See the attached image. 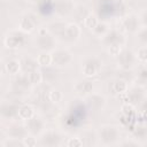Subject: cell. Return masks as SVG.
<instances>
[{
  "label": "cell",
  "instance_id": "cell-1",
  "mask_svg": "<svg viewBox=\"0 0 147 147\" xmlns=\"http://www.w3.org/2000/svg\"><path fill=\"white\" fill-rule=\"evenodd\" d=\"M36 46L42 52H49L55 49V37L52 36L47 29H40L39 36L36 40Z\"/></svg>",
  "mask_w": 147,
  "mask_h": 147
},
{
  "label": "cell",
  "instance_id": "cell-2",
  "mask_svg": "<svg viewBox=\"0 0 147 147\" xmlns=\"http://www.w3.org/2000/svg\"><path fill=\"white\" fill-rule=\"evenodd\" d=\"M141 22L139 20V16L134 14L125 15L121 18V28L123 31L127 33H136L141 28Z\"/></svg>",
  "mask_w": 147,
  "mask_h": 147
},
{
  "label": "cell",
  "instance_id": "cell-3",
  "mask_svg": "<svg viewBox=\"0 0 147 147\" xmlns=\"http://www.w3.org/2000/svg\"><path fill=\"white\" fill-rule=\"evenodd\" d=\"M125 94V102H129L133 106L140 105L141 102L145 101V87L141 85L133 86L132 88H127V91L124 93Z\"/></svg>",
  "mask_w": 147,
  "mask_h": 147
},
{
  "label": "cell",
  "instance_id": "cell-4",
  "mask_svg": "<svg viewBox=\"0 0 147 147\" xmlns=\"http://www.w3.org/2000/svg\"><path fill=\"white\" fill-rule=\"evenodd\" d=\"M99 138L102 140L103 144H114L119 138V131L116 126L105 125L99 130Z\"/></svg>",
  "mask_w": 147,
  "mask_h": 147
},
{
  "label": "cell",
  "instance_id": "cell-5",
  "mask_svg": "<svg viewBox=\"0 0 147 147\" xmlns=\"http://www.w3.org/2000/svg\"><path fill=\"white\" fill-rule=\"evenodd\" d=\"M52 55V63L56 67H65L72 61V54L65 49H54Z\"/></svg>",
  "mask_w": 147,
  "mask_h": 147
},
{
  "label": "cell",
  "instance_id": "cell-6",
  "mask_svg": "<svg viewBox=\"0 0 147 147\" xmlns=\"http://www.w3.org/2000/svg\"><path fill=\"white\" fill-rule=\"evenodd\" d=\"M118 65L123 69V70H129L131 68L134 67V64L137 63V59L133 52L131 51H122L118 55Z\"/></svg>",
  "mask_w": 147,
  "mask_h": 147
},
{
  "label": "cell",
  "instance_id": "cell-7",
  "mask_svg": "<svg viewBox=\"0 0 147 147\" xmlns=\"http://www.w3.org/2000/svg\"><path fill=\"white\" fill-rule=\"evenodd\" d=\"M100 69H101V62L96 57H88L85 60L83 64V74L86 77L95 76Z\"/></svg>",
  "mask_w": 147,
  "mask_h": 147
},
{
  "label": "cell",
  "instance_id": "cell-8",
  "mask_svg": "<svg viewBox=\"0 0 147 147\" xmlns=\"http://www.w3.org/2000/svg\"><path fill=\"white\" fill-rule=\"evenodd\" d=\"M44 126H45L44 121L40 117L36 116V115H33L32 117H30L29 119H26V124H25L26 131L29 133H31L32 136H36V134L41 133L42 130H44Z\"/></svg>",
  "mask_w": 147,
  "mask_h": 147
},
{
  "label": "cell",
  "instance_id": "cell-9",
  "mask_svg": "<svg viewBox=\"0 0 147 147\" xmlns=\"http://www.w3.org/2000/svg\"><path fill=\"white\" fill-rule=\"evenodd\" d=\"M102 42L105 46H110V45H114V44H119V45H124L125 44V38L124 36L116 31V30H109L103 37H102Z\"/></svg>",
  "mask_w": 147,
  "mask_h": 147
},
{
  "label": "cell",
  "instance_id": "cell-10",
  "mask_svg": "<svg viewBox=\"0 0 147 147\" xmlns=\"http://www.w3.org/2000/svg\"><path fill=\"white\" fill-rule=\"evenodd\" d=\"M75 10V5L71 0H56L54 2V11L60 16H67Z\"/></svg>",
  "mask_w": 147,
  "mask_h": 147
},
{
  "label": "cell",
  "instance_id": "cell-11",
  "mask_svg": "<svg viewBox=\"0 0 147 147\" xmlns=\"http://www.w3.org/2000/svg\"><path fill=\"white\" fill-rule=\"evenodd\" d=\"M24 44V34L18 31H11L5 39V45L8 48H17Z\"/></svg>",
  "mask_w": 147,
  "mask_h": 147
},
{
  "label": "cell",
  "instance_id": "cell-12",
  "mask_svg": "<svg viewBox=\"0 0 147 147\" xmlns=\"http://www.w3.org/2000/svg\"><path fill=\"white\" fill-rule=\"evenodd\" d=\"M82 30L76 23H69L65 25L64 32H63V39L68 41H76L80 37Z\"/></svg>",
  "mask_w": 147,
  "mask_h": 147
},
{
  "label": "cell",
  "instance_id": "cell-13",
  "mask_svg": "<svg viewBox=\"0 0 147 147\" xmlns=\"http://www.w3.org/2000/svg\"><path fill=\"white\" fill-rule=\"evenodd\" d=\"M18 107L13 103H2L0 106V115L5 118H13L14 116H17Z\"/></svg>",
  "mask_w": 147,
  "mask_h": 147
},
{
  "label": "cell",
  "instance_id": "cell-14",
  "mask_svg": "<svg viewBox=\"0 0 147 147\" xmlns=\"http://www.w3.org/2000/svg\"><path fill=\"white\" fill-rule=\"evenodd\" d=\"M93 90V84L88 80H83V82H78L75 85V91L77 94L85 96V95H90L92 93Z\"/></svg>",
  "mask_w": 147,
  "mask_h": 147
},
{
  "label": "cell",
  "instance_id": "cell-15",
  "mask_svg": "<svg viewBox=\"0 0 147 147\" xmlns=\"http://www.w3.org/2000/svg\"><path fill=\"white\" fill-rule=\"evenodd\" d=\"M60 136L54 132V131H47L46 133H44L41 141L42 145H48V146H54V145H59L60 144Z\"/></svg>",
  "mask_w": 147,
  "mask_h": 147
},
{
  "label": "cell",
  "instance_id": "cell-16",
  "mask_svg": "<svg viewBox=\"0 0 147 147\" xmlns=\"http://www.w3.org/2000/svg\"><path fill=\"white\" fill-rule=\"evenodd\" d=\"M34 21L31 18L30 15H25L23 16L21 20H20V23H18V26H20V30L23 31V32H31L33 29H34Z\"/></svg>",
  "mask_w": 147,
  "mask_h": 147
},
{
  "label": "cell",
  "instance_id": "cell-17",
  "mask_svg": "<svg viewBox=\"0 0 147 147\" xmlns=\"http://www.w3.org/2000/svg\"><path fill=\"white\" fill-rule=\"evenodd\" d=\"M8 134L11 137V139H17L18 140V138H22L23 139L28 134V131H26V127L25 126L14 125V126H11L8 130Z\"/></svg>",
  "mask_w": 147,
  "mask_h": 147
},
{
  "label": "cell",
  "instance_id": "cell-18",
  "mask_svg": "<svg viewBox=\"0 0 147 147\" xmlns=\"http://www.w3.org/2000/svg\"><path fill=\"white\" fill-rule=\"evenodd\" d=\"M65 25L63 22H54L52 24L48 25V29L47 31L52 34V36H59V37H62L63 36V32H64V29H65Z\"/></svg>",
  "mask_w": 147,
  "mask_h": 147
},
{
  "label": "cell",
  "instance_id": "cell-19",
  "mask_svg": "<svg viewBox=\"0 0 147 147\" xmlns=\"http://www.w3.org/2000/svg\"><path fill=\"white\" fill-rule=\"evenodd\" d=\"M88 105L91 106V108H94V109H100L105 106L106 103V99L100 95V94H92L90 95L88 98Z\"/></svg>",
  "mask_w": 147,
  "mask_h": 147
},
{
  "label": "cell",
  "instance_id": "cell-20",
  "mask_svg": "<svg viewBox=\"0 0 147 147\" xmlns=\"http://www.w3.org/2000/svg\"><path fill=\"white\" fill-rule=\"evenodd\" d=\"M20 62H21V61H20ZM37 67H38L37 60H33V59H31V57L24 59V60L21 62V69H23L24 74H29L30 71L38 69Z\"/></svg>",
  "mask_w": 147,
  "mask_h": 147
},
{
  "label": "cell",
  "instance_id": "cell-21",
  "mask_svg": "<svg viewBox=\"0 0 147 147\" xmlns=\"http://www.w3.org/2000/svg\"><path fill=\"white\" fill-rule=\"evenodd\" d=\"M34 115V111H33V108L31 106H22L21 108H18V113H17V116L21 118V119H29L30 117H32Z\"/></svg>",
  "mask_w": 147,
  "mask_h": 147
},
{
  "label": "cell",
  "instance_id": "cell-22",
  "mask_svg": "<svg viewBox=\"0 0 147 147\" xmlns=\"http://www.w3.org/2000/svg\"><path fill=\"white\" fill-rule=\"evenodd\" d=\"M129 86L126 84L125 80L123 79H117L113 83V91L114 93H117V94H122V93H125L127 91Z\"/></svg>",
  "mask_w": 147,
  "mask_h": 147
},
{
  "label": "cell",
  "instance_id": "cell-23",
  "mask_svg": "<svg viewBox=\"0 0 147 147\" xmlns=\"http://www.w3.org/2000/svg\"><path fill=\"white\" fill-rule=\"evenodd\" d=\"M109 31V26L105 22H98V24L92 29V32L98 37H103Z\"/></svg>",
  "mask_w": 147,
  "mask_h": 147
},
{
  "label": "cell",
  "instance_id": "cell-24",
  "mask_svg": "<svg viewBox=\"0 0 147 147\" xmlns=\"http://www.w3.org/2000/svg\"><path fill=\"white\" fill-rule=\"evenodd\" d=\"M37 63L41 67H47L52 63V55L48 52H41L38 56H37Z\"/></svg>",
  "mask_w": 147,
  "mask_h": 147
},
{
  "label": "cell",
  "instance_id": "cell-25",
  "mask_svg": "<svg viewBox=\"0 0 147 147\" xmlns=\"http://www.w3.org/2000/svg\"><path fill=\"white\" fill-rule=\"evenodd\" d=\"M6 70L10 75H16L21 70V62L18 60H10L6 63Z\"/></svg>",
  "mask_w": 147,
  "mask_h": 147
},
{
  "label": "cell",
  "instance_id": "cell-26",
  "mask_svg": "<svg viewBox=\"0 0 147 147\" xmlns=\"http://www.w3.org/2000/svg\"><path fill=\"white\" fill-rule=\"evenodd\" d=\"M26 76H28V79H29L30 84H34V85H36V84H39V83L42 82V75H41V71L38 70V69L30 71L29 74H26Z\"/></svg>",
  "mask_w": 147,
  "mask_h": 147
},
{
  "label": "cell",
  "instance_id": "cell-27",
  "mask_svg": "<svg viewBox=\"0 0 147 147\" xmlns=\"http://www.w3.org/2000/svg\"><path fill=\"white\" fill-rule=\"evenodd\" d=\"M134 55H136V59L138 62L145 64L147 61V47H146V45H141L138 48V51L134 53Z\"/></svg>",
  "mask_w": 147,
  "mask_h": 147
},
{
  "label": "cell",
  "instance_id": "cell-28",
  "mask_svg": "<svg viewBox=\"0 0 147 147\" xmlns=\"http://www.w3.org/2000/svg\"><path fill=\"white\" fill-rule=\"evenodd\" d=\"M84 25H85V28H87V29H90V30H92L96 24H98V17L93 14V13H90L84 20Z\"/></svg>",
  "mask_w": 147,
  "mask_h": 147
},
{
  "label": "cell",
  "instance_id": "cell-29",
  "mask_svg": "<svg viewBox=\"0 0 147 147\" xmlns=\"http://www.w3.org/2000/svg\"><path fill=\"white\" fill-rule=\"evenodd\" d=\"M48 99L53 103H57L63 99V94H62V92L60 90H52L48 93Z\"/></svg>",
  "mask_w": 147,
  "mask_h": 147
},
{
  "label": "cell",
  "instance_id": "cell-30",
  "mask_svg": "<svg viewBox=\"0 0 147 147\" xmlns=\"http://www.w3.org/2000/svg\"><path fill=\"white\" fill-rule=\"evenodd\" d=\"M121 110H122V114H123L125 117H131L133 114H136V108H134V106L131 105V103H129V102L124 103V105L122 106Z\"/></svg>",
  "mask_w": 147,
  "mask_h": 147
},
{
  "label": "cell",
  "instance_id": "cell-31",
  "mask_svg": "<svg viewBox=\"0 0 147 147\" xmlns=\"http://www.w3.org/2000/svg\"><path fill=\"white\" fill-rule=\"evenodd\" d=\"M138 40L141 42V45H146L147 42V30H146V26H141L139 30H138Z\"/></svg>",
  "mask_w": 147,
  "mask_h": 147
},
{
  "label": "cell",
  "instance_id": "cell-32",
  "mask_svg": "<svg viewBox=\"0 0 147 147\" xmlns=\"http://www.w3.org/2000/svg\"><path fill=\"white\" fill-rule=\"evenodd\" d=\"M108 52L111 56H118L119 53L122 52V45H119V44L110 45V46H108Z\"/></svg>",
  "mask_w": 147,
  "mask_h": 147
},
{
  "label": "cell",
  "instance_id": "cell-33",
  "mask_svg": "<svg viewBox=\"0 0 147 147\" xmlns=\"http://www.w3.org/2000/svg\"><path fill=\"white\" fill-rule=\"evenodd\" d=\"M23 145L24 146H28V147H33V146H36L37 145V139L33 137V136H25L24 138H23Z\"/></svg>",
  "mask_w": 147,
  "mask_h": 147
},
{
  "label": "cell",
  "instance_id": "cell-34",
  "mask_svg": "<svg viewBox=\"0 0 147 147\" xmlns=\"http://www.w3.org/2000/svg\"><path fill=\"white\" fill-rule=\"evenodd\" d=\"M83 144L84 142L80 138H70L67 142V146H69V147H80V146H83Z\"/></svg>",
  "mask_w": 147,
  "mask_h": 147
},
{
  "label": "cell",
  "instance_id": "cell-35",
  "mask_svg": "<svg viewBox=\"0 0 147 147\" xmlns=\"http://www.w3.org/2000/svg\"><path fill=\"white\" fill-rule=\"evenodd\" d=\"M134 134L138 138H140V139L146 138V127L144 125H138L137 129H136V131H134Z\"/></svg>",
  "mask_w": 147,
  "mask_h": 147
},
{
  "label": "cell",
  "instance_id": "cell-36",
  "mask_svg": "<svg viewBox=\"0 0 147 147\" xmlns=\"http://www.w3.org/2000/svg\"><path fill=\"white\" fill-rule=\"evenodd\" d=\"M147 72H146V69H145V67L141 69V71L138 74V80L141 83V86L145 84V82H146V78H147V75H146Z\"/></svg>",
  "mask_w": 147,
  "mask_h": 147
},
{
  "label": "cell",
  "instance_id": "cell-37",
  "mask_svg": "<svg viewBox=\"0 0 147 147\" xmlns=\"http://www.w3.org/2000/svg\"><path fill=\"white\" fill-rule=\"evenodd\" d=\"M38 5H40V3H44V2H46V1H48V0H34Z\"/></svg>",
  "mask_w": 147,
  "mask_h": 147
}]
</instances>
